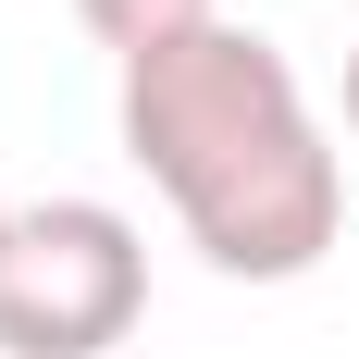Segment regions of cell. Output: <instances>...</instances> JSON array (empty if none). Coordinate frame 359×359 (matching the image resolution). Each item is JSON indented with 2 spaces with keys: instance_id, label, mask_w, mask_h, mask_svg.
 I'll return each mask as SVG.
<instances>
[{
  "instance_id": "obj_1",
  "label": "cell",
  "mask_w": 359,
  "mask_h": 359,
  "mask_svg": "<svg viewBox=\"0 0 359 359\" xmlns=\"http://www.w3.org/2000/svg\"><path fill=\"white\" fill-rule=\"evenodd\" d=\"M124 161L174 198L186 248L236 285H297L347 223L334 137L260 25H198L124 62Z\"/></svg>"
},
{
  "instance_id": "obj_2",
  "label": "cell",
  "mask_w": 359,
  "mask_h": 359,
  "mask_svg": "<svg viewBox=\"0 0 359 359\" xmlns=\"http://www.w3.org/2000/svg\"><path fill=\"white\" fill-rule=\"evenodd\" d=\"M149 310V248L111 198H37L0 248V359H111Z\"/></svg>"
},
{
  "instance_id": "obj_3",
  "label": "cell",
  "mask_w": 359,
  "mask_h": 359,
  "mask_svg": "<svg viewBox=\"0 0 359 359\" xmlns=\"http://www.w3.org/2000/svg\"><path fill=\"white\" fill-rule=\"evenodd\" d=\"M74 25L100 37L111 62H149V50H174V37L223 25V0H74Z\"/></svg>"
},
{
  "instance_id": "obj_4",
  "label": "cell",
  "mask_w": 359,
  "mask_h": 359,
  "mask_svg": "<svg viewBox=\"0 0 359 359\" xmlns=\"http://www.w3.org/2000/svg\"><path fill=\"white\" fill-rule=\"evenodd\" d=\"M347 137H359V50H347Z\"/></svg>"
},
{
  "instance_id": "obj_5",
  "label": "cell",
  "mask_w": 359,
  "mask_h": 359,
  "mask_svg": "<svg viewBox=\"0 0 359 359\" xmlns=\"http://www.w3.org/2000/svg\"><path fill=\"white\" fill-rule=\"evenodd\" d=\"M0 248H13V211H0Z\"/></svg>"
}]
</instances>
